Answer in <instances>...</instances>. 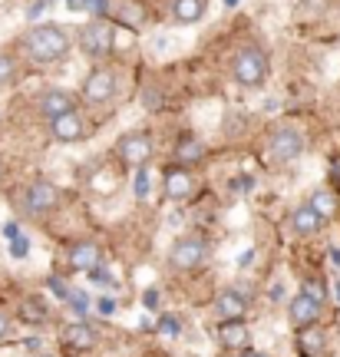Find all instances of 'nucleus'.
I'll list each match as a JSON object with an SVG mask.
<instances>
[{
  "instance_id": "obj_9",
  "label": "nucleus",
  "mask_w": 340,
  "mask_h": 357,
  "mask_svg": "<svg viewBox=\"0 0 340 357\" xmlns=\"http://www.w3.org/2000/svg\"><path fill=\"white\" fill-rule=\"evenodd\" d=\"M37 109H40V116H43L47 123H53V119H60V116L76 113V100H73V93H70V89L50 86V89H43Z\"/></svg>"
},
{
  "instance_id": "obj_31",
  "label": "nucleus",
  "mask_w": 340,
  "mask_h": 357,
  "mask_svg": "<svg viewBox=\"0 0 340 357\" xmlns=\"http://www.w3.org/2000/svg\"><path fill=\"white\" fill-rule=\"evenodd\" d=\"M7 337H10V314L0 311V341H7Z\"/></svg>"
},
{
  "instance_id": "obj_36",
  "label": "nucleus",
  "mask_w": 340,
  "mask_h": 357,
  "mask_svg": "<svg viewBox=\"0 0 340 357\" xmlns=\"http://www.w3.org/2000/svg\"><path fill=\"white\" fill-rule=\"evenodd\" d=\"M330 258H334V265H340V248H334V252H330Z\"/></svg>"
},
{
  "instance_id": "obj_29",
  "label": "nucleus",
  "mask_w": 340,
  "mask_h": 357,
  "mask_svg": "<svg viewBox=\"0 0 340 357\" xmlns=\"http://www.w3.org/2000/svg\"><path fill=\"white\" fill-rule=\"evenodd\" d=\"M50 291H53V294H60V298H66V301L73 298V288H70L66 281H60V278H50Z\"/></svg>"
},
{
  "instance_id": "obj_26",
  "label": "nucleus",
  "mask_w": 340,
  "mask_h": 357,
  "mask_svg": "<svg viewBox=\"0 0 340 357\" xmlns=\"http://www.w3.org/2000/svg\"><path fill=\"white\" fill-rule=\"evenodd\" d=\"M159 331L165 334V337H176L182 328H178V318H172V314H165V318H159Z\"/></svg>"
},
{
  "instance_id": "obj_40",
  "label": "nucleus",
  "mask_w": 340,
  "mask_h": 357,
  "mask_svg": "<svg viewBox=\"0 0 340 357\" xmlns=\"http://www.w3.org/2000/svg\"><path fill=\"white\" fill-rule=\"evenodd\" d=\"M337 294H340V288H337Z\"/></svg>"
},
{
  "instance_id": "obj_32",
  "label": "nucleus",
  "mask_w": 340,
  "mask_h": 357,
  "mask_svg": "<svg viewBox=\"0 0 340 357\" xmlns=\"http://www.w3.org/2000/svg\"><path fill=\"white\" fill-rule=\"evenodd\" d=\"M10 255L13 258H24L26 255V238H13V242H10Z\"/></svg>"
},
{
  "instance_id": "obj_38",
  "label": "nucleus",
  "mask_w": 340,
  "mask_h": 357,
  "mask_svg": "<svg viewBox=\"0 0 340 357\" xmlns=\"http://www.w3.org/2000/svg\"><path fill=\"white\" fill-rule=\"evenodd\" d=\"M0 178H3V162H0Z\"/></svg>"
},
{
  "instance_id": "obj_27",
  "label": "nucleus",
  "mask_w": 340,
  "mask_h": 357,
  "mask_svg": "<svg viewBox=\"0 0 340 357\" xmlns=\"http://www.w3.org/2000/svg\"><path fill=\"white\" fill-rule=\"evenodd\" d=\"M136 195L139 199H146V195H149V176H146V166L136 172Z\"/></svg>"
},
{
  "instance_id": "obj_13",
  "label": "nucleus",
  "mask_w": 340,
  "mask_h": 357,
  "mask_svg": "<svg viewBox=\"0 0 340 357\" xmlns=\"http://www.w3.org/2000/svg\"><path fill=\"white\" fill-rule=\"evenodd\" d=\"M165 195L169 199H176V202H182V199H189L192 189H195V182H192V172L185 166H172V169H165Z\"/></svg>"
},
{
  "instance_id": "obj_39",
  "label": "nucleus",
  "mask_w": 340,
  "mask_h": 357,
  "mask_svg": "<svg viewBox=\"0 0 340 357\" xmlns=\"http://www.w3.org/2000/svg\"><path fill=\"white\" fill-rule=\"evenodd\" d=\"M43 357H50V354H43Z\"/></svg>"
},
{
  "instance_id": "obj_34",
  "label": "nucleus",
  "mask_w": 340,
  "mask_h": 357,
  "mask_svg": "<svg viewBox=\"0 0 340 357\" xmlns=\"http://www.w3.org/2000/svg\"><path fill=\"white\" fill-rule=\"evenodd\" d=\"M100 311H102V314H113L116 301H113V298H100Z\"/></svg>"
},
{
  "instance_id": "obj_3",
  "label": "nucleus",
  "mask_w": 340,
  "mask_h": 357,
  "mask_svg": "<svg viewBox=\"0 0 340 357\" xmlns=\"http://www.w3.org/2000/svg\"><path fill=\"white\" fill-rule=\"evenodd\" d=\"M304 153V132L294 126H277L271 129L268 136V159L284 166V162H294L298 155Z\"/></svg>"
},
{
  "instance_id": "obj_15",
  "label": "nucleus",
  "mask_w": 340,
  "mask_h": 357,
  "mask_svg": "<svg viewBox=\"0 0 340 357\" xmlns=\"http://www.w3.org/2000/svg\"><path fill=\"white\" fill-rule=\"evenodd\" d=\"M294 344H298V354L301 357H320L324 354V344H327V337H324V328H304V331L294 334Z\"/></svg>"
},
{
  "instance_id": "obj_22",
  "label": "nucleus",
  "mask_w": 340,
  "mask_h": 357,
  "mask_svg": "<svg viewBox=\"0 0 340 357\" xmlns=\"http://www.w3.org/2000/svg\"><path fill=\"white\" fill-rule=\"evenodd\" d=\"M311 208H314L320 218H330V212H334V195H327V192H314V195H311Z\"/></svg>"
},
{
  "instance_id": "obj_25",
  "label": "nucleus",
  "mask_w": 340,
  "mask_h": 357,
  "mask_svg": "<svg viewBox=\"0 0 340 357\" xmlns=\"http://www.w3.org/2000/svg\"><path fill=\"white\" fill-rule=\"evenodd\" d=\"M301 294H307V298H314L317 305H324V298H327V291H324V284H320V281H304L301 284Z\"/></svg>"
},
{
  "instance_id": "obj_35",
  "label": "nucleus",
  "mask_w": 340,
  "mask_h": 357,
  "mask_svg": "<svg viewBox=\"0 0 340 357\" xmlns=\"http://www.w3.org/2000/svg\"><path fill=\"white\" fill-rule=\"evenodd\" d=\"M235 189H252V176H241V178H235Z\"/></svg>"
},
{
  "instance_id": "obj_10",
  "label": "nucleus",
  "mask_w": 340,
  "mask_h": 357,
  "mask_svg": "<svg viewBox=\"0 0 340 357\" xmlns=\"http://www.w3.org/2000/svg\"><path fill=\"white\" fill-rule=\"evenodd\" d=\"M288 318H291V328L294 334L304 331V328H314L317 318H320V305H317L314 298H307V294H298L288 307Z\"/></svg>"
},
{
  "instance_id": "obj_16",
  "label": "nucleus",
  "mask_w": 340,
  "mask_h": 357,
  "mask_svg": "<svg viewBox=\"0 0 340 357\" xmlns=\"http://www.w3.org/2000/svg\"><path fill=\"white\" fill-rule=\"evenodd\" d=\"M70 268L93 275V271L100 268V248L93 242H76L73 248H70Z\"/></svg>"
},
{
  "instance_id": "obj_2",
  "label": "nucleus",
  "mask_w": 340,
  "mask_h": 357,
  "mask_svg": "<svg viewBox=\"0 0 340 357\" xmlns=\"http://www.w3.org/2000/svg\"><path fill=\"white\" fill-rule=\"evenodd\" d=\"M231 77L238 86H261L268 77V53L258 43H248L231 60Z\"/></svg>"
},
{
  "instance_id": "obj_17",
  "label": "nucleus",
  "mask_w": 340,
  "mask_h": 357,
  "mask_svg": "<svg viewBox=\"0 0 340 357\" xmlns=\"http://www.w3.org/2000/svg\"><path fill=\"white\" fill-rule=\"evenodd\" d=\"M205 155H208V149H205V142L195 139V136H182V139L176 142L178 166H199V162H205Z\"/></svg>"
},
{
  "instance_id": "obj_7",
  "label": "nucleus",
  "mask_w": 340,
  "mask_h": 357,
  "mask_svg": "<svg viewBox=\"0 0 340 357\" xmlns=\"http://www.w3.org/2000/svg\"><path fill=\"white\" fill-rule=\"evenodd\" d=\"M205 255H208V248H205V242L199 238V235H185V238H178L176 245H172V268H178V271H192V268H199L205 261Z\"/></svg>"
},
{
  "instance_id": "obj_33",
  "label": "nucleus",
  "mask_w": 340,
  "mask_h": 357,
  "mask_svg": "<svg viewBox=\"0 0 340 357\" xmlns=\"http://www.w3.org/2000/svg\"><path fill=\"white\" fill-rule=\"evenodd\" d=\"M93 281H100V284H113L109 271H102V268H96V271H93Z\"/></svg>"
},
{
  "instance_id": "obj_6",
  "label": "nucleus",
  "mask_w": 340,
  "mask_h": 357,
  "mask_svg": "<svg viewBox=\"0 0 340 357\" xmlns=\"http://www.w3.org/2000/svg\"><path fill=\"white\" fill-rule=\"evenodd\" d=\"M119 149V159L132 169H142L152 159V136L149 132H126L123 139L116 142Z\"/></svg>"
},
{
  "instance_id": "obj_30",
  "label": "nucleus",
  "mask_w": 340,
  "mask_h": 357,
  "mask_svg": "<svg viewBox=\"0 0 340 357\" xmlns=\"http://www.w3.org/2000/svg\"><path fill=\"white\" fill-rule=\"evenodd\" d=\"M142 305L149 307V311H155V307H159V291H155V288H149V291L142 294Z\"/></svg>"
},
{
  "instance_id": "obj_4",
  "label": "nucleus",
  "mask_w": 340,
  "mask_h": 357,
  "mask_svg": "<svg viewBox=\"0 0 340 357\" xmlns=\"http://www.w3.org/2000/svg\"><path fill=\"white\" fill-rule=\"evenodd\" d=\"M79 47L89 56H109L116 47V30L106 20H93L79 30Z\"/></svg>"
},
{
  "instance_id": "obj_8",
  "label": "nucleus",
  "mask_w": 340,
  "mask_h": 357,
  "mask_svg": "<svg viewBox=\"0 0 340 357\" xmlns=\"http://www.w3.org/2000/svg\"><path fill=\"white\" fill-rule=\"evenodd\" d=\"M60 205V189L53 182H30L24 189V208L33 212V215H43V212H53Z\"/></svg>"
},
{
  "instance_id": "obj_19",
  "label": "nucleus",
  "mask_w": 340,
  "mask_h": 357,
  "mask_svg": "<svg viewBox=\"0 0 340 357\" xmlns=\"http://www.w3.org/2000/svg\"><path fill=\"white\" fill-rule=\"evenodd\" d=\"M66 347H73V351H89V347H96V331L89 328V324H83V321H76V324H70L63 334Z\"/></svg>"
},
{
  "instance_id": "obj_23",
  "label": "nucleus",
  "mask_w": 340,
  "mask_h": 357,
  "mask_svg": "<svg viewBox=\"0 0 340 357\" xmlns=\"http://www.w3.org/2000/svg\"><path fill=\"white\" fill-rule=\"evenodd\" d=\"M76 13H106V0H66Z\"/></svg>"
},
{
  "instance_id": "obj_11",
  "label": "nucleus",
  "mask_w": 340,
  "mask_h": 357,
  "mask_svg": "<svg viewBox=\"0 0 340 357\" xmlns=\"http://www.w3.org/2000/svg\"><path fill=\"white\" fill-rule=\"evenodd\" d=\"M215 311L222 321H241L248 314V294L238 291V288H225L215 301Z\"/></svg>"
},
{
  "instance_id": "obj_28",
  "label": "nucleus",
  "mask_w": 340,
  "mask_h": 357,
  "mask_svg": "<svg viewBox=\"0 0 340 357\" xmlns=\"http://www.w3.org/2000/svg\"><path fill=\"white\" fill-rule=\"evenodd\" d=\"M70 305H73V311H79V314H86L93 301H89V298H86L83 291H73V298H70Z\"/></svg>"
},
{
  "instance_id": "obj_21",
  "label": "nucleus",
  "mask_w": 340,
  "mask_h": 357,
  "mask_svg": "<svg viewBox=\"0 0 340 357\" xmlns=\"http://www.w3.org/2000/svg\"><path fill=\"white\" fill-rule=\"evenodd\" d=\"M20 318L40 324V321H47V305H43L40 298H26L24 305H20Z\"/></svg>"
},
{
  "instance_id": "obj_18",
  "label": "nucleus",
  "mask_w": 340,
  "mask_h": 357,
  "mask_svg": "<svg viewBox=\"0 0 340 357\" xmlns=\"http://www.w3.org/2000/svg\"><path fill=\"white\" fill-rule=\"evenodd\" d=\"M215 334H218V341L225 347H231V351L248 347V337H252V331L245 328V321H222V324L215 328Z\"/></svg>"
},
{
  "instance_id": "obj_5",
  "label": "nucleus",
  "mask_w": 340,
  "mask_h": 357,
  "mask_svg": "<svg viewBox=\"0 0 340 357\" xmlns=\"http://www.w3.org/2000/svg\"><path fill=\"white\" fill-rule=\"evenodd\" d=\"M116 86H119V79H116L113 70L109 66H96L86 77V83H83V100L89 106H102V102H109L116 96Z\"/></svg>"
},
{
  "instance_id": "obj_24",
  "label": "nucleus",
  "mask_w": 340,
  "mask_h": 357,
  "mask_svg": "<svg viewBox=\"0 0 340 357\" xmlns=\"http://www.w3.org/2000/svg\"><path fill=\"white\" fill-rule=\"evenodd\" d=\"M13 79H17V63H13V56L0 53V86H7Z\"/></svg>"
},
{
  "instance_id": "obj_20",
  "label": "nucleus",
  "mask_w": 340,
  "mask_h": 357,
  "mask_svg": "<svg viewBox=\"0 0 340 357\" xmlns=\"http://www.w3.org/2000/svg\"><path fill=\"white\" fill-rule=\"evenodd\" d=\"M205 17V0H172V20L176 24H199Z\"/></svg>"
},
{
  "instance_id": "obj_1",
  "label": "nucleus",
  "mask_w": 340,
  "mask_h": 357,
  "mask_svg": "<svg viewBox=\"0 0 340 357\" xmlns=\"http://www.w3.org/2000/svg\"><path fill=\"white\" fill-rule=\"evenodd\" d=\"M70 47H73V37L60 24H37L24 33V50L37 63H60V60H66Z\"/></svg>"
},
{
  "instance_id": "obj_12",
  "label": "nucleus",
  "mask_w": 340,
  "mask_h": 357,
  "mask_svg": "<svg viewBox=\"0 0 340 357\" xmlns=\"http://www.w3.org/2000/svg\"><path fill=\"white\" fill-rule=\"evenodd\" d=\"M83 132H86V126H83V116H79V113L60 116V119H53V123H50V136L56 142H63V146L79 142V139H83Z\"/></svg>"
},
{
  "instance_id": "obj_37",
  "label": "nucleus",
  "mask_w": 340,
  "mask_h": 357,
  "mask_svg": "<svg viewBox=\"0 0 340 357\" xmlns=\"http://www.w3.org/2000/svg\"><path fill=\"white\" fill-rule=\"evenodd\" d=\"M245 357H268V354H261V351H245Z\"/></svg>"
},
{
  "instance_id": "obj_14",
  "label": "nucleus",
  "mask_w": 340,
  "mask_h": 357,
  "mask_svg": "<svg viewBox=\"0 0 340 357\" xmlns=\"http://www.w3.org/2000/svg\"><path fill=\"white\" fill-rule=\"evenodd\" d=\"M324 222L327 218H320L311 208V202L307 205H298L294 212H291V229H294V235H301V238H307V235H317V231L324 229Z\"/></svg>"
}]
</instances>
